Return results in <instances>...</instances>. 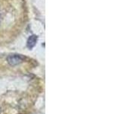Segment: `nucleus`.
I'll return each instance as SVG.
<instances>
[{
  "label": "nucleus",
  "mask_w": 121,
  "mask_h": 114,
  "mask_svg": "<svg viewBox=\"0 0 121 114\" xmlns=\"http://www.w3.org/2000/svg\"><path fill=\"white\" fill-rule=\"evenodd\" d=\"M37 41V37L35 35H32L29 37V39L27 40V47L30 49H32L34 46L36 45Z\"/></svg>",
  "instance_id": "nucleus-2"
},
{
  "label": "nucleus",
  "mask_w": 121,
  "mask_h": 114,
  "mask_svg": "<svg viewBox=\"0 0 121 114\" xmlns=\"http://www.w3.org/2000/svg\"><path fill=\"white\" fill-rule=\"evenodd\" d=\"M7 61L11 66H16L24 61V57L18 54H11L8 56Z\"/></svg>",
  "instance_id": "nucleus-1"
}]
</instances>
